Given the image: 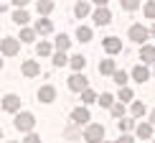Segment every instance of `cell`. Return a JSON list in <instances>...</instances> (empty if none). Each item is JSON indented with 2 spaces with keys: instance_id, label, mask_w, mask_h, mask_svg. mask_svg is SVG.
Instances as JSON below:
<instances>
[{
  "instance_id": "1",
  "label": "cell",
  "mask_w": 155,
  "mask_h": 143,
  "mask_svg": "<svg viewBox=\"0 0 155 143\" xmlns=\"http://www.w3.org/2000/svg\"><path fill=\"white\" fill-rule=\"evenodd\" d=\"M15 131L21 133H33V125H36V115L33 113H15V120H13Z\"/></svg>"
},
{
  "instance_id": "2",
  "label": "cell",
  "mask_w": 155,
  "mask_h": 143,
  "mask_svg": "<svg viewBox=\"0 0 155 143\" xmlns=\"http://www.w3.org/2000/svg\"><path fill=\"white\" fill-rule=\"evenodd\" d=\"M84 141H87V143H102V141H104V125H99V123H89V125L84 128Z\"/></svg>"
},
{
  "instance_id": "3",
  "label": "cell",
  "mask_w": 155,
  "mask_h": 143,
  "mask_svg": "<svg viewBox=\"0 0 155 143\" xmlns=\"http://www.w3.org/2000/svg\"><path fill=\"white\" fill-rule=\"evenodd\" d=\"M87 87H89V79L81 72H74V74L69 77V89H71V92H84Z\"/></svg>"
},
{
  "instance_id": "4",
  "label": "cell",
  "mask_w": 155,
  "mask_h": 143,
  "mask_svg": "<svg viewBox=\"0 0 155 143\" xmlns=\"http://www.w3.org/2000/svg\"><path fill=\"white\" fill-rule=\"evenodd\" d=\"M0 51H3V56H15L18 51H21V41L18 38H3L0 41Z\"/></svg>"
},
{
  "instance_id": "5",
  "label": "cell",
  "mask_w": 155,
  "mask_h": 143,
  "mask_svg": "<svg viewBox=\"0 0 155 143\" xmlns=\"http://www.w3.org/2000/svg\"><path fill=\"white\" fill-rule=\"evenodd\" d=\"M147 36H150V31H147L143 23H135V26H130V41H135V44H143V41H147Z\"/></svg>"
},
{
  "instance_id": "6",
  "label": "cell",
  "mask_w": 155,
  "mask_h": 143,
  "mask_svg": "<svg viewBox=\"0 0 155 143\" xmlns=\"http://www.w3.org/2000/svg\"><path fill=\"white\" fill-rule=\"evenodd\" d=\"M92 21H94L97 26H107L109 21H112V13H109V8H107V5H99V8L92 13Z\"/></svg>"
},
{
  "instance_id": "7",
  "label": "cell",
  "mask_w": 155,
  "mask_h": 143,
  "mask_svg": "<svg viewBox=\"0 0 155 143\" xmlns=\"http://www.w3.org/2000/svg\"><path fill=\"white\" fill-rule=\"evenodd\" d=\"M3 110L5 113H21V97L18 95H5L3 97Z\"/></svg>"
},
{
  "instance_id": "8",
  "label": "cell",
  "mask_w": 155,
  "mask_h": 143,
  "mask_svg": "<svg viewBox=\"0 0 155 143\" xmlns=\"http://www.w3.org/2000/svg\"><path fill=\"white\" fill-rule=\"evenodd\" d=\"M102 46H104L107 54H120V51H122V41L117 36H107L104 41H102Z\"/></svg>"
},
{
  "instance_id": "9",
  "label": "cell",
  "mask_w": 155,
  "mask_h": 143,
  "mask_svg": "<svg viewBox=\"0 0 155 143\" xmlns=\"http://www.w3.org/2000/svg\"><path fill=\"white\" fill-rule=\"evenodd\" d=\"M56 100V87L54 84H43L38 89V102H54Z\"/></svg>"
},
{
  "instance_id": "10",
  "label": "cell",
  "mask_w": 155,
  "mask_h": 143,
  "mask_svg": "<svg viewBox=\"0 0 155 143\" xmlns=\"http://www.w3.org/2000/svg\"><path fill=\"white\" fill-rule=\"evenodd\" d=\"M21 72H23V77H36V74H41V64L33 61V59H28V61H23Z\"/></svg>"
},
{
  "instance_id": "11",
  "label": "cell",
  "mask_w": 155,
  "mask_h": 143,
  "mask_svg": "<svg viewBox=\"0 0 155 143\" xmlns=\"http://www.w3.org/2000/svg\"><path fill=\"white\" fill-rule=\"evenodd\" d=\"M36 33H41V36H46V33H51V31H54V23L48 21L46 16H41V21H36Z\"/></svg>"
},
{
  "instance_id": "12",
  "label": "cell",
  "mask_w": 155,
  "mask_h": 143,
  "mask_svg": "<svg viewBox=\"0 0 155 143\" xmlns=\"http://www.w3.org/2000/svg\"><path fill=\"white\" fill-rule=\"evenodd\" d=\"M89 110L87 107H76L74 113H71V123H76V125H81V123H89Z\"/></svg>"
},
{
  "instance_id": "13",
  "label": "cell",
  "mask_w": 155,
  "mask_h": 143,
  "mask_svg": "<svg viewBox=\"0 0 155 143\" xmlns=\"http://www.w3.org/2000/svg\"><path fill=\"white\" fill-rule=\"evenodd\" d=\"M132 79H135V82H140V84L150 79V72L145 69V64H137V67L132 69Z\"/></svg>"
},
{
  "instance_id": "14",
  "label": "cell",
  "mask_w": 155,
  "mask_h": 143,
  "mask_svg": "<svg viewBox=\"0 0 155 143\" xmlns=\"http://www.w3.org/2000/svg\"><path fill=\"white\" fill-rule=\"evenodd\" d=\"M140 59H143V64H155V46L145 44V46L140 49Z\"/></svg>"
},
{
  "instance_id": "15",
  "label": "cell",
  "mask_w": 155,
  "mask_h": 143,
  "mask_svg": "<svg viewBox=\"0 0 155 143\" xmlns=\"http://www.w3.org/2000/svg\"><path fill=\"white\" fill-rule=\"evenodd\" d=\"M54 8H56V3H54V0H38V3H36L38 16H48V13H54Z\"/></svg>"
},
{
  "instance_id": "16",
  "label": "cell",
  "mask_w": 155,
  "mask_h": 143,
  "mask_svg": "<svg viewBox=\"0 0 155 143\" xmlns=\"http://www.w3.org/2000/svg\"><path fill=\"white\" fill-rule=\"evenodd\" d=\"M89 13H92V8H89L87 0H79V3L74 5V16H76V18H87Z\"/></svg>"
},
{
  "instance_id": "17",
  "label": "cell",
  "mask_w": 155,
  "mask_h": 143,
  "mask_svg": "<svg viewBox=\"0 0 155 143\" xmlns=\"http://www.w3.org/2000/svg\"><path fill=\"white\" fill-rule=\"evenodd\" d=\"M54 46H56V51H69L71 38H69L66 33H59V36H56V41H54Z\"/></svg>"
},
{
  "instance_id": "18",
  "label": "cell",
  "mask_w": 155,
  "mask_h": 143,
  "mask_svg": "<svg viewBox=\"0 0 155 143\" xmlns=\"http://www.w3.org/2000/svg\"><path fill=\"white\" fill-rule=\"evenodd\" d=\"M114 72H117V64H114L112 59H104L99 64V74L102 77H107V74H114Z\"/></svg>"
},
{
  "instance_id": "19",
  "label": "cell",
  "mask_w": 155,
  "mask_h": 143,
  "mask_svg": "<svg viewBox=\"0 0 155 143\" xmlns=\"http://www.w3.org/2000/svg\"><path fill=\"white\" fill-rule=\"evenodd\" d=\"M135 133H137V138H150L153 135V123H140L135 128Z\"/></svg>"
},
{
  "instance_id": "20",
  "label": "cell",
  "mask_w": 155,
  "mask_h": 143,
  "mask_svg": "<svg viewBox=\"0 0 155 143\" xmlns=\"http://www.w3.org/2000/svg\"><path fill=\"white\" fill-rule=\"evenodd\" d=\"M76 38H79L81 44L92 41V28H89V26H79V28H76Z\"/></svg>"
},
{
  "instance_id": "21",
  "label": "cell",
  "mask_w": 155,
  "mask_h": 143,
  "mask_svg": "<svg viewBox=\"0 0 155 143\" xmlns=\"http://www.w3.org/2000/svg\"><path fill=\"white\" fill-rule=\"evenodd\" d=\"M13 21H15V26H25V23L31 21V16H28V13H25L23 8H18L15 13H13Z\"/></svg>"
},
{
  "instance_id": "22",
  "label": "cell",
  "mask_w": 155,
  "mask_h": 143,
  "mask_svg": "<svg viewBox=\"0 0 155 143\" xmlns=\"http://www.w3.org/2000/svg\"><path fill=\"white\" fill-rule=\"evenodd\" d=\"M64 135H66L69 141H76V138H81V131H79V125H76V123H71V125H66Z\"/></svg>"
},
{
  "instance_id": "23",
  "label": "cell",
  "mask_w": 155,
  "mask_h": 143,
  "mask_svg": "<svg viewBox=\"0 0 155 143\" xmlns=\"http://www.w3.org/2000/svg\"><path fill=\"white\" fill-rule=\"evenodd\" d=\"M69 64H71L74 72H81L84 67H87V59H84L81 54H76V56H71V59H69Z\"/></svg>"
},
{
  "instance_id": "24",
  "label": "cell",
  "mask_w": 155,
  "mask_h": 143,
  "mask_svg": "<svg viewBox=\"0 0 155 143\" xmlns=\"http://www.w3.org/2000/svg\"><path fill=\"white\" fill-rule=\"evenodd\" d=\"M51 51H54V46H51L48 41H41V44L36 46V54H38V56H51Z\"/></svg>"
},
{
  "instance_id": "25",
  "label": "cell",
  "mask_w": 155,
  "mask_h": 143,
  "mask_svg": "<svg viewBox=\"0 0 155 143\" xmlns=\"http://www.w3.org/2000/svg\"><path fill=\"white\" fill-rule=\"evenodd\" d=\"M97 102H99L102 107H112V105H114V97L109 95V92H102L99 97H97Z\"/></svg>"
},
{
  "instance_id": "26",
  "label": "cell",
  "mask_w": 155,
  "mask_h": 143,
  "mask_svg": "<svg viewBox=\"0 0 155 143\" xmlns=\"http://www.w3.org/2000/svg\"><path fill=\"white\" fill-rule=\"evenodd\" d=\"M33 38H36V31H33V28H23V31H21V38H18V41H21V44H31Z\"/></svg>"
},
{
  "instance_id": "27",
  "label": "cell",
  "mask_w": 155,
  "mask_h": 143,
  "mask_svg": "<svg viewBox=\"0 0 155 143\" xmlns=\"http://www.w3.org/2000/svg\"><path fill=\"white\" fill-rule=\"evenodd\" d=\"M109 113H112L117 120H120V118H125V102H114V105L109 107Z\"/></svg>"
},
{
  "instance_id": "28",
  "label": "cell",
  "mask_w": 155,
  "mask_h": 143,
  "mask_svg": "<svg viewBox=\"0 0 155 143\" xmlns=\"http://www.w3.org/2000/svg\"><path fill=\"white\" fill-rule=\"evenodd\" d=\"M66 64H69V56L64 51H56L54 54V67H66Z\"/></svg>"
},
{
  "instance_id": "29",
  "label": "cell",
  "mask_w": 155,
  "mask_h": 143,
  "mask_svg": "<svg viewBox=\"0 0 155 143\" xmlns=\"http://www.w3.org/2000/svg\"><path fill=\"white\" fill-rule=\"evenodd\" d=\"M132 97H135V92L130 87H120V102H132Z\"/></svg>"
},
{
  "instance_id": "30",
  "label": "cell",
  "mask_w": 155,
  "mask_h": 143,
  "mask_svg": "<svg viewBox=\"0 0 155 143\" xmlns=\"http://www.w3.org/2000/svg\"><path fill=\"white\" fill-rule=\"evenodd\" d=\"M114 82H117L120 84V87H127V72H122V69H117V72H114Z\"/></svg>"
},
{
  "instance_id": "31",
  "label": "cell",
  "mask_w": 155,
  "mask_h": 143,
  "mask_svg": "<svg viewBox=\"0 0 155 143\" xmlns=\"http://www.w3.org/2000/svg\"><path fill=\"white\" fill-rule=\"evenodd\" d=\"M132 118H143V115H145V105H143V102H132Z\"/></svg>"
},
{
  "instance_id": "32",
  "label": "cell",
  "mask_w": 155,
  "mask_h": 143,
  "mask_svg": "<svg viewBox=\"0 0 155 143\" xmlns=\"http://www.w3.org/2000/svg\"><path fill=\"white\" fill-rule=\"evenodd\" d=\"M132 125H135V123H132L130 118H120V123H117V128H120L122 133H127V131H132Z\"/></svg>"
},
{
  "instance_id": "33",
  "label": "cell",
  "mask_w": 155,
  "mask_h": 143,
  "mask_svg": "<svg viewBox=\"0 0 155 143\" xmlns=\"http://www.w3.org/2000/svg\"><path fill=\"white\" fill-rule=\"evenodd\" d=\"M81 102H87V105H89V102H97V95H94V89H84V92H81Z\"/></svg>"
},
{
  "instance_id": "34",
  "label": "cell",
  "mask_w": 155,
  "mask_h": 143,
  "mask_svg": "<svg viewBox=\"0 0 155 143\" xmlns=\"http://www.w3.org/2000/svg\"><path fill=\"white\" fill-rule=\"evenodd\" d=\"M120 5L125 10H137L140 8V0H120Z\"/></svg>"
},
{
  "instance_id": "35",
  "label": "cell",
  "mask_w": 155,
  "mask_h": 143,
  "mask_svg": "<svg viewBox=\"0 0 155 143\" xmlns=\"http://www.w3.org/2000/svg\"><path fill=\"white\" fill-rule=\"evenodd\" d=\"M145 18H150V21L155 18V0H150V3L145 5Z\"/></svg>"
},
{
  "instance_id": "36",
  "label": "cell",
  "mask_w": 155,
  "mask_h": 143,
  "mask_svg": "<svg viewBox=\"0 0 155 143\" xmlns=\"http://www.w3.org/2000/svg\"><path fill=\"white\" fill-rule=\"evenodd\" d=\"M114 143H135V138H132V135H127V133H122L120 141H114Z\"/></svg>"
},
{
  "instance_id": "37",
  "label": "cell",
  "mask_w": 155,
  "mask_h": 143,
  "mask_svg": "<svg viewBox=\"0 0 155 143\" xmlns=\"http://www.w3.org/2000/svg\"><path fill=\"white\" fill-rule=\"evenodd\" d=\"M25 143H41V138H38L36 133H28L25 135Z\"/></svg>"
},
{
  "instance_id": "38",
  "label": "cell",
  "mask_w": 155,
  "mask_h": 143,
  "mask_svg": "<svg viewBox=\"0 0 155 143\" xmlns=\"http://www.w3.org/2000/svg\"><path fill=\"white\" fill-rule=\"evenodd\" d=\"M28 3H31V0H13V5H18V8H25Z\"/></svg>"
},
{
  "instance_id": "39",
  "label": "cell",
  "mask_w": 155,
  "mask_h": 143,
  "mask_svg": "<svg viewBox=\"0 0 155 143\" xmlns=\"http://www.w3.org/2000/svg\"><path fill=\"white\" fill-rule=\"evenodd\" d=\"M92 3H97V5H107L109 0H92Z\"/></svg>"
},
{
  "instance_id": "40",
  "label": "cell",
  "mask_w": 155,
  "mask_h": 143,
  "mask_svg": "<svg viewBox=\"0 0 155 143\" xmlns=\"http://www.w3.org/2000/svg\"><path fill=\"white\" fill-rule=\"evenodd\" d=\"M150 123H153V125H155V110H153V113H150Z\"/></svg>"
},
{
  "instance_id": "41",
  "label": "cell",
  "mask_w": 155,
  "mask_h": 143,
  "mask_svg": "<svg viewBox=\"0 0 155 143\" xmlns=\"http://www.w3.org/2000/svg\"><path fill=\"white\" fill-rule=\"evenodd\" d=\"M150 36H153V38H155V23H153V28H150Z\"/></svg>"
},
{
  "instance_id": "42",
  "label": "cell",
  "mask_w": 155,
  "mask_h": 143,
  "mask_svg": "<svg viewBox=\"0 0 155 143\" xmlns=\"http://www.w3.org/2000/svg\"><path fill=\"white\" fill-rule=\"evenodd\" d=\"M0 138H3V128H0Z\"/></svg>"
},
{
  "instance_id": "43",
  "label": "cell",
  "mask_w": 155,
  "mask_h": 143,
  "mask_svg": "<svg viewBox=\"0 0 155 143\" xmlns=\"http://www.w3.org/2000/svg\"><path fill=\"white\" fill-rule=\"evenodd\" d=\"M0 69H3V59H0Z\"/></svg>"
},
{
  "instance_id": "44",
  "label": "cell",
  "mask_w": 155,
  "mask_h": 143,
  "mask_svg": "<svg viewBox=\"0 0 155 143\" xmlns=\"http://www.w3.org/2000/svg\"><path fill=\"white\" fill-rule=\"evenodd\" d=\"M10 143H18V141H10Z\"/></svg>"
},
{
  "instance_id": "45",
  "label": "cell",
  "mask_w": 155,
  "mask_h": 143,
  "mask_svg": "<svg viewBox=\"0 0 155 143\" xmlns=\"http://www.w3.org/2000/svg\"><path fill=\"white\" fill-rule=\"evenodd\" d=\"M102 143H109V141H102Z\"/></svg>"
},
{
  "instance_id": "46",
  "label": "cell",
  "mask_w": 155,
  "mask_h": 143,
  "mask_svg": "<svg viewBox=\"0 0 155 143\" xmlns=\"http://www.w3.org/2000/svg\"><path fill=\"white\" fill-rule=\"evenodd\" d=\"M153 74H155V72H153Z\"/></svg>"
}]
</instances>
